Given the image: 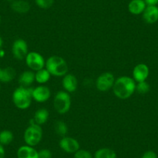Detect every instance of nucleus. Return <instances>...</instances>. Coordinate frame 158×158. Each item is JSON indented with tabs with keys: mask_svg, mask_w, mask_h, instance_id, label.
Returning a JSON list of instances; mask_svg holds the SVG:
<instances>
[{
	"mask_svg": "<svg viewBox=\"0 0 158 158\" xmlns=\"http://www.w3.org/2000/svg\"><path fill=\"white\" fill-rule=\"evenodd\" d=\"M136 81L133 77L121 76L115 79L112 91L115 96L119 99L125 100L130 98L136 91Z\"/></svg>",
	"mask_w": 158,
	"mask_h": 158,
	"instance_id": "1",
	"label": "nucleus"
},
{
	"mask_svg": "<svg viewBox=\"0 0 158 158\" xmlns=\"http://www.w3.org/2000/svg\"><path fill=\"white\" fill-rule=\"evenodd\" d=\"M45 68L50 74L56 77H61L68 74V66L66 60L60 56H51L45 63Z\"/></svg>",
	"mask_w": 158,
	"mask_h": 158,
	"instance_id": "2",
	"label": "nucleus"
},
{
	"mask_svg": "<svg viewBox=\"0 0 158 158\" xmlns=\"http://www.w3.org/2000/svg\"><path fill=\"white\" fill-rule=\"evenodd\" d=\"M32 91L33 89L19 86L16 88L13 93V102L16 108L19 109H27L32 102Z\"/></svg>",
	"mask_w": 158,
	"mask_h": 158,
	"instance_id": "3",
	"label": "nucleus"
},
{
	"mask_svg": "<svg viewBox=\"0 0 158 158\" xmlns=\"http://www.w3.org/2000/svg\"><path fill=\"white\" fill-rule=\"evenodd\" d=\"M42 137L43 130L41 127L37 125L33 118H31L30 120V126L26 129L23 134V139L26 144L30 147H35L41 141Z\"/></svg>",
	"mask_w": 158,
	"mask_h": 158,
	"instance_id": "4",
	"label": "nucleus"
},
{
	"mask_svg": "<svg viewBox=\"0 0 158 158\" xmlns=\"http://www.w3.org/2000/svg\"><path fill=\"white\" fill-rule=\"evenodd\" d=\"M71 99L69 93L65 91H59L54 99V107L59 114H65L70 110Z\"/></svg>",
	"mask_w": 158,
	"mask_h": 158,
	"instance_id": "5",
	"label": "nucleus"
},
{
	"mask_svg": "<svg viewBox=\"0 0 158 158\" xmlns=\"http://www.w3.org/2000/svg\"><path fill=\"white\" fill-rule=\"evenodd\" d=\"M26 64L30 69L32 71H37L40 69H43L45 67L46 60H44L43 56L40 54L35 51H31L27 54L25 58Z\"/></svg>",
	"mask_w": 158,
	"mask_h": 158,
	"instance_id": "6",
	"label": "nucleus"
},
{
	"mask_svg": "<svg viewBox=\"0 0 158 158\" xmlns=\"http://www.w3.org/2000/svg\"><path fill=\"white\" fill-rule=\"evenodd\" d=\"M115 81V79L113 74L111 72H105L97 77L95 86L100 92H108L112 89Z\"/></svg>",
	"mask_w": 158,
	"mask_h": 158,
	"instance_id": "7",
	"label": "nucleus"
},
{
	"mask_svg": "<svg viewBox=\"0 0 158 158\" xmlns=\"http://www.w3.org/2000/svg\"><path fill=\"white\" fill-rule=\"evenodd\" d=\"M12 52L13 57L17 60H23L26 58L28 54V45L27 42L23 39L16 40L12 46Z\"/></svg>",
	"mask_w": 158,
	"mask_h": 158,
	"instance_id": "8",
	"label": "nucleus"
},
{
	"mask_svg": "<svg viewBox=\"0 0 158 158\" xmlns=\"http://www.w3.org/2000/svg\"><path fill=\"white\" fill-rule=\"evenodd\" d=\"M60 149L68 153H74L80 149V144L76 139L70 136H63L59 142Z\"/></svg>",
	"mask_w": 158,
	"mask_h": 158,
	"instance_id": "9",
	"label": "nucleus"
},
{
	"mask_svg": "<svg viewBox=\"0 0 158 158\" xmlns=\"http://www.w3.org/2000/svg\"><path fill=\"white\" fill-rule=\"evenodd\" d=\"M51 90L45 85H40L33 89L32 97L33 99L37 102H44L48 101L51 97Z\"/></svg>",
	"mask_w": 158,
	"mask_h": 158,
	"instance_id": "10",
	"label": "nucleus"
},
{
	"mask_svg": "<svg viewBox=\"0 0 158 158\" xmlns=\"http://www.w3.org/2000/svg\"><path fill=\"white\" fill-rule=\"evenodd\" d=\"M150 74L148 66L145 64H138L133 70V78L136 82H141L147 80Z\"/></svg>",
	"mask_w": 158,
	"mask_h": 158,
	"instance_id": "11",
	"label": "nucleus"
},
{
	"mask_svg": "<svg viewBox=\"0 0 158 158\" xmlns=\"http://www.w3.org/2000/svg\"><path fill=\"white\" fill-rule=\"evenodd\" d=\"M142 14L143 19L147 23H155L158 21V7L156 6H147Z\"/></svg>",
	"mask_w": 158,
	"mask_h": 158,
	"instance_id": "12",
	"label": "nucleus"
},
{
	"mask_svg": "<svg viewBox=\"0 0 158 158\" xmlns=\"http://www.w3.org/2000/svg\"><path fill=\"white\" fill-rule=\"evenodd\" d=\"M62 85L65 92L68 93L75 92L77 88V79L71 74H66L62 79Z\"/></svg>",
	"mask_w": 158,
	"mask_h": 158,
	"instance_id": "13",
	"label": "nucleus"
},
{
	"mask_svg": "<svg viewBox=\"0 0 158 158\" xmlns=\"http://www.w3.org/2000/svg\"><path fill=\"white\" fill-rule=\"evenodd\" d=\"M16 155L17 158H39L37 150L28 145L21 146L18 149Z\"/></svg>",
	"mask_w": 158,
	"mask_h": 158,
	"instance_id": "14",
	"label": "nucleus"
},
{
	"mask_svg": "<svg viewBox=\"0 0 158 158\" xmlns=\"http://www.w3.org/2000/svg\"><path fill=\"white\" fill-rule=\"evenodd\" d=\"M147 7L144 0H131L128 5V10L133 15L142 14Z\"/></svg>",
	"mask_w": 158,
	"mask_h": 158,
	"instance_id": "15",
	"label": "nucleus"
},
{
	"mask_svg": "<svg viewBox=\"0 0 158 158\" xmlns=\"http://www.w3.org/2000/svg\"><path fill=\"white\" fill-rule=\"evenodd\" d=\"M11 9L16 13L23 14L30 11V5L26 0H14L11 2Z\"/></svg>",
	"mask_w": 158,
	"mask_h": 158,
	"instance_id": "16",
	"label": "nucleus"
},
{
	"mask_svg": "<svg viewBox=\"0 0 158 158\" xmlns=\"http://www.w3.org/2000/svg\"><path fill=\"white\" fill-rule=\"evenodd\" d=\"M35 81V73L32 71H25L20 74L19 77V83L20 86L29 88Z\"/></svg>",
	"mask_w": 158,
	"mask_h": 158,
	"instance_id": "17",
	"label": "nucleus"
},
{
	"mask_svg": "<svg viewBox=\"0 0 158 158\" xmlns=\"http://www.w3.org/2000/svg\"><path fill=\"white\" fill-rule=\"evenodd\" d=\"M33 118L37 125H44V124L46 123L47 121L49 118V112H48V109H44V108L39 109L35 112L34 117Z\"/></svg>",
	"mask_w": 158,
	"mask_h": 158,
	"instance_id": "18",
	"label": "nucleus"
},
{
	"mask_svg": "<svg viewBox=\"0 0 158 158\" xmlns=\"http://www.w3.org/2000/svg\"><path fill=\"white\" fill-rule=\"evenodd\" d=\"M16 77V71L12 67H6L2 68V72L0 76V82L8 83L12 81Z\"/></svg>",
	"mask_w": 158,
	"mask_h": 158,
	"instance_id": "19",
	"label": "nucleus"
},
{
	"mask_svg": "<svg viewBox=\"0 0 158 158\" xmlns=\"http://www.w3.org/2000/svg\"><path fill=\"white\" fill-rule=\"evenodd\" d=\"M51 74L46 68H43L39 71H36L35 73V81L39 84H45L48 82L51 78Z\"/></svg>",
	"mask_w": 158,
	"mask_h": 158,
	"instance_id": "20",
	"label": "nucleus"
},
{
	"mask_svg": "<svg viewBox=\"0 0 158 158\" xmlns=\"http://www.w3.org/2000/svg\"><path fill=\"white\" fill-rule=\"evenodd\" d=\"M94 158H117V155L112 149L104 147L95 151Z\"/></svg>",
	"mask_w": 158,
	"mask_h": 158,
	"instance_id": "21",
	"label": "nucleus"
},
{
	"mask_svg": "<svg viewBox=\"0 0 158 158\" xmlns=\"http://www.w3.org/2000/svg\"><path fill=\"white\" fill-rule=\"evenodd\" d=\"M13 133L10 130H2L0 132V144H2V146L9 145L11 143L13 140Z\"/></svg>",
	"mask_w": 158,
	"mask_h": 158,
	"instance_id": "22",
	"label": "nucleus"
},
{
	"mask_svg": "<svg viewBox=\"0 0 158 158\" xmlns=\"http://www.w3.org/2000/svg\"><path fill=\"white\" fill-rule=\"evenodd\" d=\"M54 130H55L56 133L59 136H65V135L68 133V126L63 121L58 120L54 124Z\"/></svg>",
	"mask_w": 158,
	"mask_h": 158,
	"instance_id": "23",
	"label": "nucleus"
},
{
	"mask_svg": "<svg viewBox=\"0 0 158 158\" xmlns=\"http://www.w3.org/2000/svg\"><path fill=\"white\" fill-rule=\"evenodd\" d=\"M150 85L146 81H141V82H137V84L136 85V91L139 94H141V95L148 93L150 92Z\"/></svg>",
	"mask_w": 158,
	"mask_h": 158,
	"instance_id": "24",
	"label": "nucleus"
},
{
	"mask_svg": "<svg viewBox=\"0 0 158 158\" xmlns=\"http://www.w3.org/2000/svg\"><path fill=\"white\" fill-rule=\"evenodd\" d=\"M35 2L40 8L47 10L54 5V0H35Z\"/></svg>",
	"mask_w": 158,
	"mask_h": 158,
	"instance_id": "25",
	"label": "nucleus"
},
{
	"mask_svg": "<svg viewBox=\"0 0 158 158\" xmlns=\"http://www.w3.org/2000/svg\"><path fill=\"white\" fill-rule=\"evenodd\" d=\"M74 154V158H93L92 153L89 150L79 149L77 151H76Z\"/></svg>",
	"mask_w": 158,
	"mask_h": 158,
	"instance_id": "26",
	"label": "nucleus"
},
{
	"mask_svg": "<svg viewBox=\"0 0 158 158\" xmlns=\"http://www.w3.org/2000/svg\"><path fill=\"white\" fill-rule=\"evenodd\" d=\"M38 156H39V158H51L52 153L48 149H42L38 151Z\"/></svg>",
	"mask_w": 158,
	"mask_h": 158,
	"instance_id": "27",
	"label": "nucleus"
},
{
	"mask_svg": "<svg viewBox=\"0 0 158 158\" xmlns=\"http://www.w3.org/2000/svg\"><path fill=\"white\" fill-rule=\"evenodd\" d=\"M141 158H157V155L153 150H148L143 154Z\"/></svg>",
	"mask_w": 158,
	"mask_h": 158,
	"instance_id": "28",
	"label": "nucleus"
},
{
	"mask_svg": "<svg viewBox=\"0 0 158 158\" xmlns=\"http://www.w3.org/2000/svg\"><path fill=\"white\" fill-rule=\"evenodd\" d=\"M147 6H156L158 4V0H144Z\"/></svg>",
	"mask_w": 158,
	"mask_h": 158,
	"instance_id": "29",
	"label": "nucleus"
},
{
	"mask_svg": "<svg viewBox=\"0 0 158 158\" xmlns=\"http://www.w3.org/2000/svg\"><path fill=\"white\" fill-rule=\"evenodd\" d=\"M5 149H4L3 146L2 144H0V158H5Z\"/></svg>",
	"mask_w": 158,
	"mask_h": 158,
	"instance_id": "30",
	"label": "nucleus"
},
{
	"mask_svg": "<svg viewBox=\"0 0 158 158\" xmlns=\"http://www.w3.org/2000/svg\"><path fill=\"white\" fill-rule=\"evenodd\" d=\"M5 54H6L5 51H4L2 49H0V57H3L4 56H5Z\"/></svg>",
	"mask_w": 158,
	"mask_h": 158,
	"instance_id": "31",
	"label": "nucleus"
},
{
	"mask_svg": "<svg viewBox=\"0 0 158 158\" xmlns=\"http://www.w3.org/2000/svg\"><path fill=\"white\" fill-rule=\"evenodd\" d=\"M2 45H3V40H2V38L0 36V49H2Z\"/></svg>",
	"mask_w": 158,
	"mask_h": 158,
	"instance_id": "32",
	"label": "nucleus"
},
{
	"mask_svg": "<svg viewBox=\"0 0 158 158\" xmlns=\"http://www.w3.org/2000/svg\"><path fill=\"white\" fill-rule=\"evenodd\" d=\"M7 2H13V1H14V0H6Z\"/></svg>",
	"mask_w": 158,
	"mask_h": 158,
	"instance_id": "33",
	"label": "nucleus"
},
{
	"mask_svg": "<svg viewBox=\"0 0 158 158\" xmlns=\"http://www.w3.org/2000/svg\"><path fill=\"white\" fill-rule=\"evenodd\" d=\"M0 23H1V16H0Z\"/></svg>",
	"mask_w": 158,
	"mask_h": 158,
	"instance_id": "34",
	"label": "nucleus"
},
{
	"mask_svg": "<svg viewBox=\"0 0 158 158\" xmlns=\"http://www.w3.org/2000/svg\"><path fill=\"white\" fill-rule=\"evenodd\" d=\"M0 89H1V85H0Z\"/></svg>",
	"mask_w": 158,
	"mask_h": 158,
	"instance_id": "35",
	"label": "nucleus"
}]
</instances>
